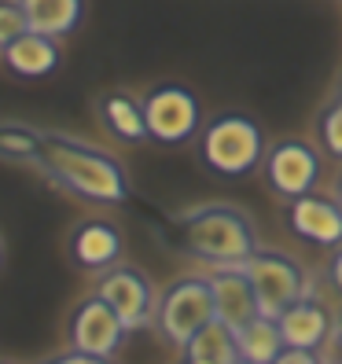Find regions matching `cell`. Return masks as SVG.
Masks as SVG:
<instances>
[{
    "mask_svg": "<svg viewBox=\"0 0 342 364\" xmlns=\"http://www.w3.org/2000/svg\"><path fill=\"white\" fill-rule=\"evenodd\" d=\"M37 162L55 181H63L70 191H78V196L92 199V203H125L129 199V177H125V169L89 144H78L67 136H41Z\"/></svg>",
    "mask_w": 342,
    "mask_h": 364,
    "instance_id": "1",
    "label": "cell"
},
{
    "mask_svg": "<svg viewBox=\"0 0 342 364\" xmlns=\"http://www.w3.org/2000/svg\"><path fill=\"white\" fill-rule=\"evenodd\" d=\"M173 235L188 254H196V258L210 265H221V269L240 265L243 258H250L258 250L247 213L236 206H221V203L181 213L173 225Z\"/></svg>",
    "mask_w": 342,
    "mask_h": 364,
    "instance_id": "2",
    "label": "cell"
},
{
    "mask_svg": "<svg viewBox=\"0 0 342 364\" xmlns=\"http://www.w3.org/2000/svg\"><path fill=\"white\" fill-rule=\"evenodd\" d=\"M236 269L250 280L254 298H258V316H265V320H280L291 306L309 298L306 272L294 258H287V254L254 250L250 258H243Z\"/></svg>",
    "mask_w": 342,
    "mask_h": 364,
    "instance_id": "3",
    "label": "cell"
},
{
    "mask_svg": "<svg viewBox=\"0 0 342 364\" xmlns=\"http://www.w3.org/2000/svg\"><path fill=\"white\" fill-rule=\"evenodd\" d=\"M203 162L221 177H243L265 159V144L258 122L243 114H221L203 129Z\"/></svg>",
    "mask_w": 342,
    "mask_h": 364,
    "instance_id": "4",
    "label": "cell"
},
{
    "mask_svg": "<svg viewBox=\"0 0 342 364\" xmlns=\"http://www.w3.org/2000/svg\"><path fill=\"white\" fill-rule=\"evenodd\" d=\"M210 320H218V313H213V294H210V284L199 280V276L177 280L159 302L162 335L181 350L191 342V335H199L210 324Z\"/></svg>",
    "mask_w": 342,
    "mask_h": 364,
    "instance_id": "5",
    "label": "cell"
},
{
    "mask_svg": "<svg viewBox=\"0 0 342 364\" xmlns=\"http://www.w3.org/2000/svg\"><path fill=\"white\" fill-rule=\"evenodd\" d=\"M144 122L147 136L159 144H184L196 136L199 129V100L191 96L184 85H159L155 92H147L144 100Z\"/></svg>",
    "mask_w": 342,
    "mask_h": 364,
    "instance_id": "6",
    "label": "cell"
},
{
    "mask_svg": "<svg viewBox=\"0 0 342 364\" xmlns=\"http://www.w3.org/2000/svg\"><path fill=\"white\" fill-rule=\"evenodd\" d=\"M316 177H320V159L302 140H280L265 155V181L276 196H284V199L309 196Z\"/></svg>",
    "mask_w": 342,
    "mask_h": 364,
    "instance_id": "7",
    "label": "cell"
},
{
    "mask_svg": "<svg viewBox=\"0 0 342 364\" xmlns=\"http://www.w3.org/2000/svg\"><path fill=\"white\" fill-rule=\"evenodd\" d=\"M96 294L118 313V320L129 331L144 328L155 313V287L140 269H107Z\"/></svg>",
    "mask_w": 342,
    "mask_h": 364,
    "instance_id": "8",
    "label": "cell"
},
{
    "mask_svg": "<svg viewBox=\"0 0 342 364\" xmlns=\"http://www.w3.org/2000/svg\"><path fill=\"white\" fill-rule=\"evenodd\" d=\"M125 328L118 313L103 302L100 294L92 298H85V302L78 306L74 320H70V342H74V350L81 353H92V357H114L118 346L125 342Z\"/></svg>",
    "mask_w": 342,
    "mask_h": 364,
    "instance_id": "9",
    "label": "cell"
},
{
    "mask_svg": "<svg viewBox=\"0 0 342 364\" xmlns=\"http://www.w3.org/2000/svg\"><path fill=\"white\" fill-rule=\"evenodd\" d=\"M206 284H210V294H213V313H218V320L225 328L243 331L250 320H258V298H254V287L236 265L218 269Z\"/></svg>",
    "mask_w": 342,
    "mask_h": 364,
    "instance_id": "10",
    "label": "cell"
},
{
    "mask_svg": "<svg viewBox=\"0 0 342 364\" xmlns=\"http://www.w3.org/2000/svg\"><path fill=\"white\" fill-rule=\"evenodd\" d=\"M291 228L302 235L309 243H320V247H338L342 243V206L335 199H324V196H302L291 203Z\"/></svg>",
    "mask_w": 342,
    "mask_h": 364,
    "instance_id": "11",
    "label": "cell"
},
{
    "mask_svg": "<svg viewBox=\"0 0 342 364\" xmlns=\"http://www.w3.org/2000/svg\"><path fill=\"white\" fill-rule=\"evenodd\" d=\"M276 324H280V335H284L287 350H316L331 331V316H328L324 306H316L313 298H306V302L291 306Z\"/></svg>",
    "mask_w": 342,
    "mask_h": 364,
    "instance_id": "12",
    "label": "cell"
},
{
    "mask_svg": "<svg viewBox=\"0 0 342 364\" xmlns=\"http://www.w3.org/2000/svg\"><path fill=\"white\" fill-rule=\"evenodd\" d=\"M8 63V70L18 74V77H45L59 67V45L55 37H45V33H23L18 41H11V45L0 52Z\"/></svg>",
    "mask_w": 342,
    "mask_h": 364,
    "instance_id": "13",
    "label": "cell"
},
{
    "mask_svg": "<svg viewBox=\"0 0 342 364\" xmlns=\"http://www.w3.org/2000/svg\"><path fill=\"white\" fill-rule=\"evenodd\" d=\"M70 250H74V262L85 269H111L122 258V235L107 221H89L74 232Z\"/></svg>",
    "mask_w": 342,
    "mask_h": 364,
    "instance_id": "14",
    "label": "cell"
},
{
    "mask_svg": "<svg viewBox=\"0 0 342 364\" xmlns=\"http://www.w3.org/2000/svg\"><path fill=\"white\" fill-rule=\"evenodd\" d=\"M26 11V23L33 33L45 37H67L78 30L85 15V0H18Z\"/></svg>",
    "mask_w": 342,
    "mask_h": 364,
    "instance_id": "15",
    "label": "cell"
},
{
    "mask_svg": "<svg viewBox=\"0 0 342 364\" xmlns=\"http://www.w3.org/2000/svg\"><path fill=\"white\" fill-rule=\"evenodd\" d=\"M188 364H240V346H236V331L225 328L221 320H210V324L191 335V342L184 346Z\"/></svg>",
    "mask_w": 342,
    "mask_h": 364,
    "instance_id": "16",
    "label": "cell"
},
{
    "mask_svg": "<svg viewBox=\"0 0 342 364\" xmlns=\"http://www.w3.org/2000/svg\"><path fill=\"white\" fill-rule=\"evenodd\" d=\"M236 346H240V360L243 364H272L284 353V335L276 320H250L243 331H236Z\"/></svg>",
    "mask_w": 342,
    "mask_h": 364,
    "instance_id": "17",
    "label": "cell"
},
{
    "mask_svg": "<svg viewBox=\"0 0 342 364\" xmlns=\"http://www.w3.org/2000/svg\"><path fill=\"white\" fill-rule=\"evenodd\" d=\"M103 118L114 129V136H122V140H129V144L151 140V136H147V122H144V103H137L129 96H122V92L107 96L103 100Z\"/></svg>",
    "mask_w": 342,
    "mask_h": 364,
    "instance_id": "18",
    "label": "cell"
},
{
    "mask_svg": "<svg viewBox=\"0 0 342 364\" xmlns=\"http://www.w3.org/2000/svg\"><path fill=\"white\" fill-rule=\"evenodd\" d=\"M23 33H30L23 4H18V0H0V52H4L11 41H18Z\"/></svg>",
    "mask_w": 342,
    "mask_h": 364,
    "instance_id": "19",
    "label": "cell"
},
{
    "mask_svg": "<svg viewBox=\"0 0 342 364\" xmlns=\"http://www.w3.org/2000/svg\"><path fill=\"white\" fill-rule=\"evenodd\" d=\"M0 151L37 159V151H41V136L30 133V129H0Z\"/></svg>",
    "mask_w": 342,
    "mask_h": 364,
    "instance_id": "20",
    "label": "cell"
},
{
    "mask_svg": "<svg viewBox=\"0 0 342 364\" xmlns=\"http://www.w3.org/2000/svg\"><path fill=\"white\" fill-rule=\"evenodd\" d=\"M320 140H324V147L335 159H342V100L331 103L324 118H320Z\"/></svg>",
    "mask_w": 342,
    "mask_h": 364,
    "instance_id": "21",
    "label": "cell"
},
{
    "mask_svg": "<svg viewBox=\"0 0 342 364\" xmlns=\"http://www.w3.org/2000/svg\"><path fill=\"white\" fill-rule=\"evenodd\" d=\"M48 364H111V357H92V353L70 350V353H63V357H52Z\"/></svg>",
    "mask_w": 342,
    "mask_h": 364,
    "instance_id": "22",
    "label": "cell"
},
{
    "mask_svg": "<svg viewBox=\"0 0 342 364\" xmlns=\"http://www.w3.org/2000/svg\"><path fill=\"white\" fill-rule=\"evenodd\" d=\"M272 364H320V360H316L313 350H287V346H284V353L276 357Z\"/></svg>",
    "mask_w": 342,
    "mask_h": 364,
    "instance_id": "23",
    "label": "cell"
},
{
    "mask_svg": "<svg viewBox=\"0 0 342 364\" xmlns=\"http://www.w3.org/2000/svg\"><path fill=\"white\" fill-rule=\"evenodd\" d=\"M328 272H331V284L342 291V247L331 254V265H328Z\"/></svg>",
    "mask_w": 342,
    "mask_h": 364,
    "instance_id": "24",
    "label": "cell"
},
{
    "mask_svg": "<svg viewBox=\"0 0 342 364\" xmlns=\"http://www.w3.org/2000/svg\"><path fill=\"white\" fill-rule=\"evenodd\" d=\"M0 262H4V247H0Z\"/></svg>",
    "mask_w": 342,
    "mask_h": 364,
    "instance_id": "25",
    "label": "cell"
},
{
    "mask_svg": "<svg viewBox=\"0 0 342 364\" xmlns=\"http://www.w3.org/2000/svg\"><path fill=\"white\" fill-rule=\"evenodd\" d=\"M338 206H342V191H338Z\"/></svg>",
    "mask_w": 342,
    "mask_h": 364,
    "instance_id": "26",
    "label": "cell"
},
{
    "mask_svg": "<svg viewBox=\"0 0 342 364\" xmlns=\"http://www.w3.org/2000/svg\"><path fill=\"white\" fill-rule=\"evenodd\" d=\"M240 364H243V360H240Z\"/></svg>",
    "mask_w": 342,
    "mask_h": 364,
    "instance_id": "27",
    "label": "cell"
}]
</instances>
